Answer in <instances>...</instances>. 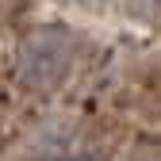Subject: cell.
<instances>
[{
    "label": "cell",
    "mask_w": 161,
    "mask_h": 161,
    "mask_svg": "<svg viewBox=\"0 0 161 161\" xmlns=\"http://www.w3.org/2000/svg\"><path fill=\"white\" fill-rule=\"evenodd\" d=\"M73 58H77V38L65 27H42L19 46L15 77L19 85H27L35 92H50L69 77Z\"/></svg>",
    "instance_id": "6da1fadb"
},
{
    "label": "cell",
    "mask_w": 161,
    "mask_h": 161,
    "mask_svg": "<svg viewBox=\"0 0 161 161\" xmlns=\"http://www.w3.org/2000/svg\"><path fill=\"white\" fill-rule=\"evenodd\" d=\"M130 161H161V142H138L130 150Z\"/></svg>",
    "instance_id": "7a4b0ae2"
}]
</instances>
